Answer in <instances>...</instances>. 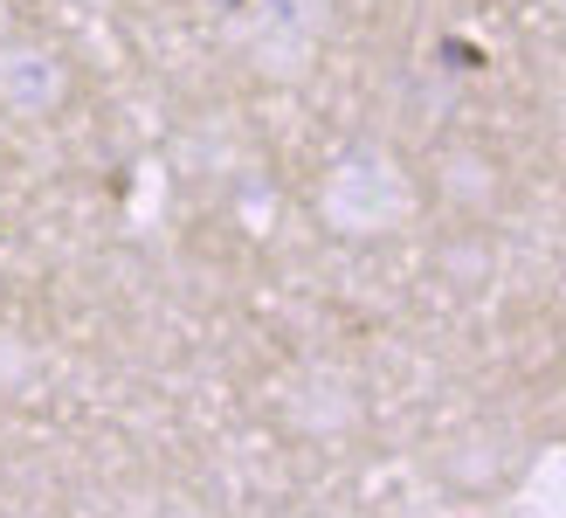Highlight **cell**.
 <instances>
[{
  "label": "cell",
  "instance_id": "1",
  "mask_svg": "<svg viewBox=\"0 0 566 518\" xmlns=\"http://www.w3.org/2000/svg\"><path fill=\"white\" fill-rule=\"evenodd\" d=\"M408 208H415V194H408L401 173H394V159H380V153H359L325 180V215L346 228V236H380V228H394Z\"/></svg>",
  "mask_w": 566,
  "mask_h": 518
},
{
  "label": "cell",
  "instance_id": "2",
  "mask_svg": "<svg viewBox=\"0 0 566 518\" xmlns=\"http://www.w3.org/2000/svg\"><path fill=\"white\" fill-rule=\"evenodd\" d=\"M325 35V0H256L249 8V55L270 76H304Z\"/></svg>",
  "mask_w": 566,
  "mask_h": 518
},
{
  "label": "cell",
  "instance_id": "3",
  "mask_svg": "<svg viewBox=\"0 0 566 518\" xmlns=\"http://www.w3.org/2000/svg\"><path fill=\"white\" fill-rule=\"evenodd\" d=\"M70 97V70L49 42H0V104L14 118H49Z\"/></svg>",
  "mask_w": 566,
  "mask_h": 518
},
{
  "label": "cell",
  "instance_id": "4",
  "mask_svg": "<svg viewBox=\"0 0 566 518\" xmlns=\"http://www.w3.org/2000/svg\"><path fill=\"white\" fill-rule=\"evenodd\" d=\"M55 8H63V14H104L111 0H55Z\"/></svg>",
  "mask_w": 566,
  "mask_h": 518
},
{
  "label": "cell",
  "instance_id": "5",
  "mask_svg": "<svg viewBox=\"0 0 566 518\" xmlns=\"http://www.w3.org/2000/svg\"><path fill=\"white\" fill-rule=\"evenodd\" d=\"M8 28H14V8H8V0H0V42H8Z\"/></svg>",
  "mask_w": 566,
  "mask_h": 518
},
{
  "label": "cell",
  "instance_id": "6",
  "mask_svg": "<svg viewBox=\"0 0 566 518\" xmlns=\"http://www.w3.org/2000/svg\"><path fill=\"white\" fill-rule=\"evenodd\" d=\"M174 518H201V511H174Z\"/></svg>",
  "mask_w": 566,
  "mask_h": 518
}]
</instances>
